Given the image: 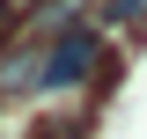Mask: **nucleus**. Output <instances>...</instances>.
I'll use <instances>...</instances> for the list:
<instances>
[{
    "label": "nucleus",
    "mask_w": 147,
    "mask_h": 139,
    "mask_svg": "<svg viewBox=\"0 0 147 139\" xmlns=\"http://www.w3.org/2000/svg\"><path fill=\"white\" fill-rule=\"evenodd\" d=\"M88 81H110L103 22H74L44 44V88H88Z\"/></svg>",
    "instance_id": "nucleus-1"
},
{
    "label": "nucleus",
    "mask_w": 147,
    "mask_h": 139,
    "mask_svg": "<svg viewBox=\"0 0 147 139\" xmlns=\"http://www.w3.org/2000/svg\"><path fill=\"white\" fill-rule=\"evenodd\" d=\"M0 103H7V88H0Z\"/></svg>",
    "instance_id": "nucleus-3"
},
{
    "label": "nucleus",
    "mask_w": 147,
    "mask_h": 139,
    "mask_svg": "<svg viewBox=\"0 0 147 139\" xmlns=\"http://www.w3.org/2000/svg\"><path fill=\"white\" fill-rule=\"evenodd\" d=\"M96 22L103 29H132V22H147V0H96Z\"/></svg>",
    "instance_id": "nucleus-2"
}]
</instances>
